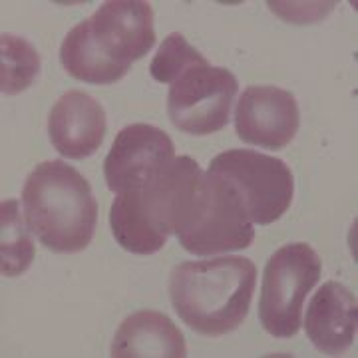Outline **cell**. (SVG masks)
<instances>
[{
    "instance_id": "cell-12",
    "label": "cell",
    "mask_w": 358,
    "mask_h": 358,
    "mask_svg": "<svg viewBox=\"0 0 358 358\" xmlns=\"http://www.w3.org/2000/svg\"><path fill=\"white\" fill-rule=\"evenodd\" d=\"M357 320V296L343 282L327 281L308 303L305 331L317 350L338 357L355 343Z\"/></svg>"
},
{
    "instance_id": "cell-11",
    "label": "cell",
    "mask_w": 358,
    "mask_h": 358,
    "mask_svg": "<svg viewBox=\"0 0 358 358\" xmlns=\"http://www.w3.org/2000/svg\"><path fill=\"white\" fill-rule=\"evenodd\" d=\"M106 128L102 103L80 90L66 92L48 115L52 145L68 159H84L96 154L106 138Z\"/></svg>"
},
{
    "instance_id": "cell-9",
    "label": "cell",
    "mask_w": 358,
    "mask_h": 358,
    "mask_svg": "<svg viewBox=\"0 0 358 358\" xmlns=\"http://www.w3.org/2000/svg\"><path fill=\"white\" fill-rule=\"evenodd\" d=\"M299 126V103L289 90L249 86L237 102L235 131L249 145L282 150L294 140Z\"/></svg>"
},
{
    "instance_id": "cell-3",
    "label": "cell",
    "mask_w": 358,
    "mask_h": 358,
    "mask_svg": "<svg viewBox=\"0 0 358 358\" xmlns=\"http://www.w3.org/2000/svg\"><path fill=\"white\" fill-rule=\"evenodd\" d=\"M201 173L189 155H179L145 187L117 193L110 207V227L122 249L154 255L164 249L178 221L179 205Z\"/></svg>"
},
{
    "instance_id": "cell-6",
    "label": "cell",
    "mask_w": 358,
    "mask_h": 358,
    "mask_svg": "<svg viewBox=\"0 0 358 358\" xmlns=\"http://www.w3.org/2000/svg\"><path fill=\"white\" fill-rule=\"evenodd\" d=\"M207 171L227 179L237 189L253 225L279 221L293 203V171L279 157L255 150H227L211 159Z\"/></svg>"
},
{
    "instance_id": "cell-5",
    "label": "cell",
    "mask_w": 358,
    "mask_h": 358,
    "mask_svg": "<svg viewBox=\"0 0 358 358\" xmlns=\"http://www.w3.org/2000/svg\"><path fill=\"white\" fill-rule=\"evenodd\" d=\"M320 275L322 261L307 243H287L271 255L259 296V320L271 336H296L307 294L320 281Z\"/></svg>"
},
{
    "instance_id": "cell-10",
    "label": "cell",
    "mask_w": 358,
    "mask_h": 358,
    "mask_svg": "<svg viewBox=\"0 0 358 358\" xmlns=\"http://www.w3.org/2000/svg\"><path fill=\"white\" fill-rule=\"evenodd\" d=\"M98 48L128 68L154 48V10L143 0H110L88 18Z\"/></svg>"
},
{
    "instance_id": "cell-1",
    "label": "cell",
    "mask_w": 358,
    "mask_h": 358,
    "mask_svg": "<svg viewBox=\"0 0 358 358\" xmlns=\"http://www.w3.org/2000/svg\"><path fill=\"white\" fill-rule=\"evenodd\" d=\"M257 267L245 257L187 261L171 271V305L192 331L217 338L233 333L249 315Z\"/></svg>"
},
{
    "instance_id": "cell-4",
    "label": "cell",
    "mask_w": 358,
    "mask_h": 358,
    "mask_svg": "<svg viewBox=\"0 0 358 358\" xmlns=\"http://www.w3.org/2000/svg\"><path fill=\"white\" fill-rule=\"evenodd\" d=\"M173 235L187 253L213 257L247 249L255 239V227L229 181L201 171L181 201Z\"/></svg>"
},
{
    "instance_id": "cell-8",
    "label": "cell",
    "mask_w": 358,
    "mask_h": 358,
    "mask_svg": "<svg viewBox=\"0 0 358 358\" xmlns=\"http://www.w3.org/2000/svg\"><path fill=\"white\" fill-rule=\"evenodd\" d=\"M176 148L164 129L131 124L117 131L103 162L106 183L114 193L145 187L173 164Z\"/></svg>"
},
{
    "instance_id": "cell-14",
    "label": "cell",
    "mask_w": 358,
    "mask_h": 358,
    "mask_svg": "<svg viewBox=\"0 0 358 358\" xmlns=\"http://www.w3.org/2000/svg\"><path fill=\"white\" fill-rule=\"evenodd\" d=\"M60 62L72 78L86 84H115L128 74V68L112 62L92 36L88 20L76 24L60 46Z\"/></svg>"
},
{
    "instance_id": "cell-18",
    "label": "cell",
    "mask_w": 358,
    "mask_h": 358,
    "mask_svg": "<svg viewBox=\"0 0 358 358\" xmlns=\"http://www.w3.org/2000/svg\"><path fill=\"white\" fill-rule=\"evenodd\" d=\"M267 4L285 22H293V24L319 22L334 8V2H273L271 0Z\"/></svg>"
},
{
    "instance_id": "cell-13",
    "label": "cell",
    "mask_w": 358,
    "mask_h": 358,
    "mask_svg": "<svg viewBox=\"0 0 358 358\" xmlns=\"http://www.w3.org/2000/svg\"><path fill=\"white\" fill-rule=\"evenodd\" d=\"M114 358H185L187 346L176 322L157 310L129 315L115 331L112 343Z\"/></svg>"
},
{
    "instance_id": "cell-16",
    "label": "cell",
    "mask_w": 358,
    "mask_h": 358,
    "mask_svg": "<svg viewBox=\"0 0 358 358\" xmlns=\"http://www.w3.org/2000/svg\"><path fill=\"white\" fill-rule=\"evenodd\" d=\"M40 74V56L28 40L2 34L0 36V90L14 96L28 90Z\"/></svg>"
},
{
    "instance_id": "cell-7",
    "label": "cell",
    "mask_w": 358,
    "mask_h": 358,
    "mask_svg": "<svg viewBox=\"0 0 358 358\" xmlns=\"http://www.w3.org/2000/svg\"><path fill=\"white\" fill-rule=\"evenodd\" d=\"M239 82L223 66H193L171 84L167 114L189 136H209L227 126Z\"/></svg>"
},
{
    "instance_id": "cell-15",
    "label": "cell",
    "mask_w": 358,
    "mask_h": 358,
    "mask_svg": "<svg viewBox=\"0 0 358 358\" xmlns=\"http://www.w3.org/2000/svg\"><path fill=\"white\" fill-rule=\"evenodd\" d=\"M32 231L20 215L16 199H6L0 205V273L4 277H20L34 261Z\"/></svg>"
},
{
    "instance_id": "cell-2",
    "label": "cell",
    "mask_w": 358,
    "mask_h": 358,
    "mask_svg": "<svg viewBox=\"0 0 358 358\" xmlns=\"http://www.w3.org/2000/svg\"><path fill=\"white\" fill-rule=\"evenodd\" d=\"M28 229L54 253L84 251L98 225V203L76 167L52 159L34 167L22 187Z\"/></svg>"
},
{
    "instance_id": "cell-17",
    "label": "cell",
    "mask_w": 358,
    "mask_h": 358,
    "mask_svg": "<svg viewBox=\"0 0 358 358\" xmlns=\"http://www.w3.org/2000/svg\"><path fill=\"white\" fill-rule=\"evenodd\" d=\"M203 64H209L203 54L193 48L183 34L173 32L162 42L150 64V74L159 84H173L181 74L192 70L193 66Z\"/></svg>"
}]
</instances>
